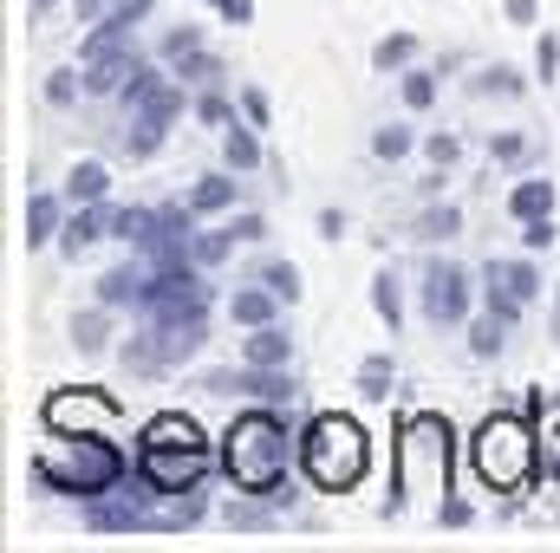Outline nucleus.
Listing matches in <instances>:
<instances>
[{
    "label": "nucleus",
    "mask_w": 560,
    "mask_h": 553,
    "mask_svg": "<svg viewBox=\"0 0 560 553\" xmlns=\"http://www.w3.org/2000/svg\"><path fill=\"white\" fill-rule=\"evenodd\" d=\"M535 469H541V443L522 416H489L476 430V475L489 489H522Z\"/></svg>",
    "instance_id": "obj_5"
},
{
    "label": "nucleus",
    "mask_w": 560,
    "mask_h": 553,
    "mask_svg": "<svg viewBox=\"0 0 560 553\" xmlns=\"http://www.w3.org/2000/svg\"><path fill=\"white\" fill-rule=\"evenodd\" d=\"M59 228H66V202L46 196V189H33V196H26V248H52Z\"/></svg>",
    "instance_id": "obj_12"
},
{
    "label": "nucleus",
    "mask_w": 560,
    "mask_h": 553,
    "mask_svg": "<svg viewBox=\"0 0 560 553\" xmlns=\"http://www.w3.org/2000/svg\"><path fill=\"white\" fill-rule=\"evenodd\" d=\"M469 92H476V98H522V72L489 66V72H476V79H469Z\"/></svg>",
    "instance_id": "obj_29"
},
{
    "label": "nucleus",
    "mask_w": 560,
    "mask_h": 553,
    "mask_svg": "<svg viewBox=\"0 0 560 553\" xmlns=\"http://www.w3.org/2000/svg\"><path fill=\"white\" fill-rule=\"evenodd\" d=\"M196 46H202V26H170L156 52H163V66H176V59H183V52H196Z\"/></svg>",
    "instance_id": "obj_35"
},
{
    "label": "nucleus",
    "mask_w": 560,
    "mask_h": 553,
    "mask_svg": "<svg viewBox=\"0 0 560 553\" xmlns=\"http://www.w3.org/2000/svg\"><path fill=\"white\" fill-rule=\"evenodd\" d=\"M463 332H469V352H476V358H502V345H509V339H502L509 326H502L495 313H482V319H469Z\"/></svg>",
    "instance_id": "obj_27"
},
{
    "label": "nucleus",
    "mask_w": 560,
    "mask_h": 553,
    "mask_svg": "<svg viewBox=\"0 0 560 553\" xmlns=\"http://www.w3.org/2000/svg\"><path fill=\"white\" fill-rule=\"evenodd\" d=\"M176 72H183V85H202V92H215L229 66H222L209 46H196V52H183V59H176Z\"/></svg>",
    "instance_id": "obj_22"
},
{
    "label": "nucleus",
    "mask_w": 560,
    "mask_h": 553,
    "mask_svg": "<svg viewBox=\"0 0 560 553\" xmlns=\"http://www.w3.org/2000/svg\"><path fill=\"white\" fill-rule=\"evenodd\" d=\"M222 462V449H209V436L189 423V416H150L138 443V475L156 489V495H183V489H202L209 469Z\"/></svg>",
    "instance_id": "obj_3"
},
{
    "label": "nucleus",
    "mask_w": 560,
    "mask_h": 553,
    "mask_svg": "<svg viewBox=\"0 0 560 553\" xmlns=\"http://www.w3.org/2000/svg\"><path fill=\"white\" fill-rule=\"evenodd\" d=\"M131 66H138V52L131 46H118V52H98V59H85V98H118L125 92V79H131Z\"/></svg>",
    "instance_id": "obj_9"
},
{
    "label": "nucleus",
    "mask_w": 560,
    "mask_h": 553,
    "mask_svg": "<svg viewBox=\"0 0 560 553\" xmlns=\"http://www.w3.org/2000/svg\"><path fill=\"white\" fill-rule=\"evenodd\" d=\"M489 274L502 280L509 293H522V299H535V293H541V274H535V261H489Z\"/></svg>",
    "instance_id": "obj_32"
},
{
    "label": "nucleus",
    "mask_w": 560,
    "mask_h": 553,
    "mask_svg": "<svg viewBox=\"0 0 560 553\" xmlns=\"http://www.w3.org/2000/svg\"><path fill=\"white\" fill-rule=\"evenodd\" d=\"M555 66H560V39H555V33H541V46H535V72H541V79H555Z\"/></svg>",
    "instance_id": "obj_44"
},
{
    "label": "nucleus",
    "mask_w": 560,
    "mask_h": 553,
    "mask_svg": "<svg viewBox=\"0 0 560 553\" xmlns=\"http://www.w3.org/2000/svg\"><path fill=\"white\" fill-rule=\"evenodd\" d=\"M423 156H430L436 169H456V156H463V143H456V131H430V138H423Z\"/></svg>",
    "instance_id": "obj_36"
},
{
    "label": "nucleus",
    "mask_w": 560,
    "mask_h": 553,
    "mask_svg": "<svg viewBox=\"0 0 560 553\" xmlns=\"http://www.w3.org/2000/svg\"><path fill=\"white\" fill-rule=\"evenodd\" d=\"M143 293H150V255L98 274V299H105V306H143Z\"/></svg>",
    "instance_id": "obj_10"
},
{
    "label": "nucleus",
    "mask_w": 560,
    "mask_h": 553,
    "mask_svg": "<svg viewBox=\"0 0 560 553\" xmlns=\"http://www.w3.org/2000/svg\"><path fill=\"white\" fill-rule=\"evenodd\" d=\"M411 150H418L411 125H378V131H372V156H378V163H405Z\"/></svg>",
    "instance_id": "obj_28"
},
{
    "label": "nucleus",
    "mask_w": 560,
    "mask_h": 553,
    "mask_svg": "<svg viewBox=\"0 0 560 553\" xmlns=\"http://www.w3.org/2000/svg\"><path fill=\"white\" fill-rule=\"evenodd\" d=\"M359 398H372V404L392 398V358H385V352H372V358L359 365Z\"/></svg>",
    "instance_id": "obj_30"
},
{
    "label": "nucleus",
    "mask_w": 560,
    "mask_h": 553,
    "mask_svg": "<svg viewBox=\"0 0 560 553\" xmlns=\"http://www.w3.org/2000/svg\"><path fill=\"white\" fill-rule=\"evenodd\" d=\"M112 7H118V0H79V20H105Z\"/></svg>",
    "instance_id": "obj_49"
},
{
    "label": "nucleus",
    "mask_w": 560,
    "mask_h": 553,
    "mask_svg": "<svg viewBox=\"0 0 560 553\" xmlns=\"http://www.w3.org/2000/svg\"><path fill=\"white\" fill-rule=\"evenodd\" d=\"M235 169H215V176H196L189 183V209L196 215H235Z\"/></svg>",
    "instance_id": "obj_14"
},
{
    "label": "nucleus",
    "mask_w": 560,
    "mask_h": 553,
    "mask_svg": "<svg viewBox=\"0 0 560 553\" xmlns=\"http://www.w3.org/2000/svg\"><path fill=\"white\" fill-rule=\"evenodd\" d=\"M215 449H222V475L235 482V495H268L275 508L293 502L287 469L300 462V436L287 430L280 404H248V411H235V423L222 430Z\"/></svg>",
    "instance_id": "obj_1"
},
{
    "label": "nucleus",
    "mask_w": 560,
    "mask_h": 553,
    "mask_svg": "<svg viewBox=\"0 0 560 553\" xmlns=\"http://www.w3.org/2000/svg\"><path fill=\"white\" fill-rule=\"evenodd\" d=\"M242 358H248V365H293V332H287L280 319L242 332Z\"/></svg>",
    "instance_id": "obj_13"
},
{
    "label": "nucleus",
    "mask_w": 560,
    "mask_h": 553,
    "mask_svg": "<svg viewBox=\"0 0 560 553\" xmlns=\"http://www.w3.org/2000/svg\"><path fill=\"white\" fill-rule=\"evenodd\" d=\"M150 228H156V209H112V242L125 248H150Z\"/></svg>",
    "instance_id": "obj_21"
},
{
    "label": "nucleus",
    "mask_w": 560,
    "mask_h": 553,
    "mask_svg": "<svg viewBox=\"0 0 560 553\" xmlns=\"http://www.w3.org/2000/svg\"><path fill=\"white\" fill-rule=\"evenodd\" d=\"M280 306H287V299H280L275 286H261V280H255V286H235V293H229V319H235L242 332H255V326L280 319Z\"/></svg>",
    "instance_id": "obj_11"
},
{
    "label": "nucleus",
    "mask_w": 560,
    "mask_h": 553,
    "mask_svg": "<svg viewBox=\"0 0 560 553\" xmlns=\"http://www.w3.org/2000/svg\"><path fill=\"white\" fill-rule=\"evenodd\" d=\"M418 306L436 332H463L469 326V306H476V274L463 261H430L418 274Z\"/></svg>",
    "instance_id": "obj_7"
},
{
    "label": "nucleus",
    "mask_w": 560,
    "mask_h": 553,
    "mask_svg": "<svg viewBox=\"0 0 560 553\" xmlns=\"http://www.w3.org/2000/svg\"><path fill=\"white\" fill-rule=\"evenodd\" d=\"M209 515V495L202 489H183V495H170L163 508H156V528H196Z\"/></svg>",
    "instance_id": "obj_20"
},
{
    "label": "nucleus",
    "mask_w": 560,
    "mask_h": 553,
    "mask_svg": "<svg viewBox=\"0 0 560 553\" xmlns=\"http://www.w3.org/2000/svg\"><path fill=\"white\" fill-rule=\"evenodd\" d=\"M26 7H33V13H46V7H59V0H26Z\"/></svg>",
    "instance_id": "obj_50"
},
{
    "label": "nucleus",
    "mask_w": 560,
    "mask_h": 553,
    "mask_svg": "<svg viewBox=\"0 0 560 553\" xmlns=\"http://www.w3.org/2000/svg\"><path fill=\"white\" fill-rule=\"evenodd\" d=\"M229 255H235V235H229V228H215V235H202V228H196V242H189V261H196L202 274H209V268H222Z\"/></svg>",
    "instance_id": "obj_26"
},
{
    "label": "nucleus",
    "mask_w": 560,
    "mask_h": 553,
    "mask_svg": "<svg viewBox=\"0 0 560 553\" xmlns=\"http://www.w3.org/2000/svg\"><path fill=\"white\" fill-rule=\"evenodd\" d=\"M555 176H522L515 189H509V215L515 222H535V215H555Z\"/></svg>",
    "instance_id": "obj_15"
},
{
    "label": "nucleus",
    "mask_w": 560,
    "mask_h": 553,
    "mask_svg": "<svg viewBox=\"0 0 560 553\" xmlns=\"http://www.w3.org/2000/svg\"><path fill=\"white\" fill-rule=\"evenodd\" d=\"M105 196H112V169H105L98 156L72 163V176H66V202H105Z\"/></svg>",
    "instance_id": "obj_16"
},
{
    "label": "nucleus",
    "mask_w": 560,
    "mask_h": 553,
    "mask_svg": "<svg viewBox=\"0 0 560 553\" xmlns=\"http://www.w3.org/2000/svg\"><path fill=\"white\" fill-rule=\"evenodd\" d=\"M222 163H229L235 176L261 169V138H255V125H229V131H222Z\"/></svg>",
    "instance_id": "obj_18"
},
{
    "label": "nucleus",
    "mask_w": 560,
    "mask_h": 553,
    "mask_svg": "<svg viewBox=\"0 0 560 553\" xmlns=\"http://www.w3.org/2000/svg\"><path fill=\"white\" fill-rule=\"evenodd\" d=\"M372 306H378V319L398 332L405 326V286H398V274L385 268V274H372Z\"/></svg>",
    "instance_id": "obj_24"
},
{
    "label": "nucleus",
    "mask_w": 560,
    "mask_h": 553,
    "mask_svg": "<svg viewBox=\"0 0 560 553\" xmlns=\"http://www.w3.org/2000/svg\"><path fill=\"white\" fill-rule=\"evenodd\" d=\"M229 235L235 242H268V222L261 215H229Z\"/></svg>",
    "instance_id": "obj_43"
},
{
    "label": "nucleus",
    "mask_w": 560,
    "mask_h": 553,
    "mask_svg": "<svg viewBox=\"0 0 560 553\" xmlns=\"http://www.w3.org/2000/svg\"><path fill=\"white\" fill-rule=\"evenodd\" d=\"M482 313H495V319L515 332V326H522V313H528V299H522V293H509L502 280L489 274V280H482Z\"/></svg>",
    "instance_id": "obj_23"
},
{
    "label": "nucleus",
    "mask_w": 560,
    "mask_h": 553,
    "mask_svg": "<svg viewBox=\"0 0 560 553\" xmlns=\"http://www.w3.org/2000/svg\"><path fill=\"white\" fill-rule=\"evenodd\" d=\"M555 215H535V222H522V248H528V255H541V248H555Z\"/></svg>",
    "instance_id": "obj_39"
},
{
    "label": "nucleus",
    "mask_w": 560,
    "mask_h": 553,
    "mask_svg": "<svg viewBox=\"0 0 560 553\" xmlns=\"http://www.w3.org/2000/svg\"><path fill=\"white\" fill-rule=\"evenodd\" d=\"M79 92H85V79H72V72H52L46 79V105H72Z\"/></svg>",
    "instance_id": "obj_40"
},
{
    "label": "nucleus",
    "mask_w": 560,
    "mask_h": 553,
    "mask_svg": "<svg viewBox=\"0 0 560 553\" xmlns=\"http://www.w3.org/2000/svg\"><path fill=\"white\" fill-rule=\"evenodd\" d=\"M255 280H261V286H275L287 306L300 299V268H293V261H261V268H255Z\"/></svg>",
    "instance_id": "obj_33"
},
{
    "label": "nucleus",
    "mask_w": 560,
    "mask_h": 553,
    "mask_svg": "<svg viewBox=\"0 0 560 553\" xmlns=\"http://www.w3.org/2000/svg\"><path fill=\"white\" fill-rule=\"evenodd\" d=\"M548 469H555V482H560V443H555V456H548Z\"/></svg>",
    "instance_id": "obj_51"
},
{
    "label": "nucleus",
    "mask_w": 560,
    "mask_h": 553,
    "mask_svg": "<svg viewBox=\"0 0 560 553\" xmlns=\"http://www.w3.org/2000/svg\"><path fill=\"white\" fill-rule=\"evenodd\" d=\"M131 469H138V462H125V449L112 443V430H79V436H66L59 449L33 456V482L52 489V495H72V502L112 495Z\"/></svg>",
    "instance_id": "obj_2"
},
{
    "label": "nucleus",
    "mask_w": 560,
    "mask_h": 553,
    "mask_svg": "<svg viewBox=\"0 0 560 553\" xmlns=\"http://www.w3.org/2000/svg\"><path fill=\"white\" fill-rule=\"evenodd\" d=\"M450 462H456V443H450V423L443 416H411L405 443H398V475L405 489H443L450 495Z\"/></svg>",
    "instance_id": "obj_6"
},
{
    "label": "nucleus",
    "mask_w": 560,
    "mask_h": 553,
    "mask_svg": "<svg viewBox=\"0 0 560 553\" xmlns=\"http://www.w3.org/2000/svg\"><path fill=\"white\" fill-rule=\"evenodd\" d=\"M300 469L319 482V489H352L365 482L372 469V436L339 411H319L306 430H300Z\"/></svg>",
    "instance_id": "obj_4"
},
{
    "label": "nucleus",
    "mask_w": 560,
    "mask_h": 553,
    "mask_svg": "<svg viewBox=\"0 0 560 553\" xmlns=\"http://www.w3.org/2000/svg\"><path fill=\"white\" fill-rule=\"evenodd\" d=\"M436 521H443V528H463V521H469V502H463V495H443V502H436Z\"/></svg>",
    "instance_id": "obj_45"
},
{
    "label": "nucleus",
    "mask_w": 560,
    "mask_h": 553,
    "mask_svg": "<svg viewBox=\"0 0 560 553\" xmlns=\"http://www.w3.org/2000/svg\"><path fill=\"white\" fill-rule=\"evenodd\" d=\"M163 131H170V125H156V118H143V111H138V125L125 131V150L143 163V156H156V150H163Z\"/></svg>",
    "instance_id": "obj_34"
},
{
    "label": "nucleus",
    "mask_w": 560,
    "mask_h": 553,
    "mask_svg": "<svg viewBox=\"0 0 560 553\" xmlns=\"http://www.w3.org/2000/svg\"><path fill=\"white\" fill-rule=\"evenodd\" d=\"M242 118H248L255 131H261V125L275 118V105H268V92H261V85H248V92H242Z\"/></svg>",
    "instance_id": "obj_41"
},
{
    "label": "nucleus",
    "mask_w": 560,
    "mask_h": 553,
    "mask_svg": "<svg viewBox=\"0 0 560 553\" xmlns=\"http://www.w3.org/2000/svg\"><path fill=\"white\" fill-rule=\"evenodd\" d=\"M411 235H418V242H430V248H436V242H456V235H463V209H456V202H430V209L418 215V228H411Z\"/></svg>",
    "instance_id": "obj_19"
},
{
    "label": "nucleus",
    "mask_w": 560,
    "mask_h": 553,
    "mask_svg": "<svg viewBox=\"0 0 560 553\" xmlns=\"http://www.w3.org/2000/svg\"><path fill=\"white\" fill-rule=\"evenodd\" d=\"M196 118L215 125V131H229V125H235V105H229L222 92H202V98H196Z\"/></svg>",
    "instance_id": "obj_37"
},
{
    "label": "nucleus",
    "mask_w": 560,
    "mask_h": 553,
    "mask_svg": "<svg viewBox=\"0 0 560 553\" xmlns=\"http://www.w3.org/2000/svg\"><path fill=\"white\" fill-rule=\"evenodd\" d=\"M405 105L411 111H430L436 105V72H405Z\"/></svg>",
    "instance_id": "obj_38"
},
{
    "label": "nucleus",
    "mask_w": 560,
    "mask_h": 553,
    "mask_svg": "<svg viewBox=\"0 0 560 553\" xmlns=\"http://www.w3.org/2000/svg\"><path fill=\"white\" fill-rule=\"evenodd\" d=\"M156 85H170V79H163V66H156V59H138V66H131V79H125V92H118V98H125V105H131V111H138L143 98H150V92H156Z\"/></svg>",
    "instance_id": "obj_31"
},
{
    "label": "nucleus",
    "mask_w": 560,
    "mask_h": 553,
    "mask_svg": "<svg viewBox=\"0 0 560 553\" xmlns=\"http://www.w3.org/2000/svg\"><path fill=\"white\" fill-rule=\"evenodd\" d=\"M105 313H112V306L98 299L92 313H79V319H72V345H79L85 358H105V352H112V319H105Z\"/></svg>",
    "instance_id": "obj_17"
},
{
    "label": "nucleus",
    "mask_w": 560,
    "mask_h": 553,
    "mask_svg": "<svg viewBox=\"0 0 560 553\" xmlns=\"http://www.w3.org/2000/svg\"><path fill=\"white\" fill-rule=\"evenodd\" d=\"M202 391H209V398H255V404H280V411H287L300 385L287 378V365H248V358H242L235 372H209Z\"/></svg>",
    "instance_id": "obj_8"
},
{
    "label": "nucleus",
    "mask_w": 560,
    "mask_h": 553,
    "mask_svg": "<svg viewBox=\"0 0 560 553\" xmlns=\"http://www.w3.org/2000/svg\"><path fill=\"white\" fill-rule=\"evenodd\" d=\"M215 7H222L229 26H248V20H255V0H215Z\"/></svg>",
    "instance_id": "obj_47"
},
{
    "label": "nucleus",
    "mask_w": 560,
    "mask_h": 553,
    "mask_svg": "<svg viewBox=\"0 0 560 553\" xmlns=\"http://www.w3.org/2000/svg\"><path fill=\"white\" fill-rule=\"evenodd\" d=\"M502 13H509V20H515V26H528V20H535V0H509V7H502Z\"/></svg>",
    "instance_id": "obj_48"
},
{
    "label": "nucleus",
    "mask_w": 560,
    "mask_h": 553,
    "mask_svg": "<svg viewBox=\"0 0 560 553\" xmlns=\"http://www.w3.org/2000/svg\"><path fill=\"white\" fill-rule=\"evenodd\" d=\"M418 59V39L411 33H385L378 46H372V72H405Z\"/></svg>",
    "instance_id": "obj_25"
},
{
    "label": "nucleus",
    "mask_w": 560,
    "mask_h": 553,
    "mask_svg": "<svg viewBox=\"0 0 560 553\" xmlns=\"http://www.w3.org/2000/svg\"><path fill=\"white\" fill-rule=\"evenodd\" d=\"M489 156H495V163H522V156H528V143L515 138V131H502V138H489Z\"/></svg>",
    "instance_id": "obj_42"
},
{
    "label": "nucleus",
    "mask_w": 560,
    "mask_h": 553,
    "mask_svg": "<svg viewBox=\"0 0 560 553\" xmlns=\"http://www.w3.org/2000/svg\"><path fill=\"white\" fill-rule=\"evenodd\" d=\"M313 228H319V242H339V235H346V215H339V209H319Z\"/></svg>",
    "instance_id": "obj_46"
}]
</instances>
